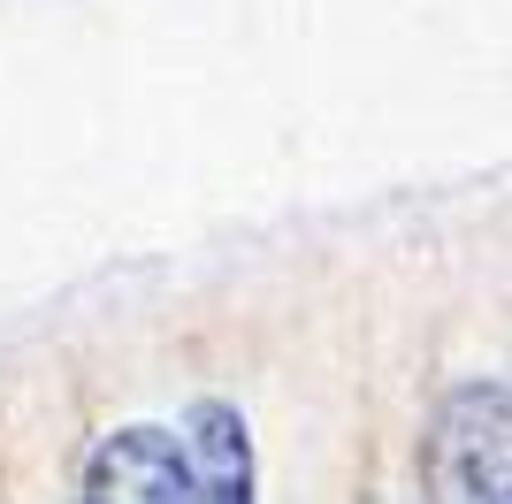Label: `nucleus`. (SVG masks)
I'll return each instance as SVG.
<instances>
[{
	"label": "nucleus",
	"mask_w": 512,
	"mask_h": 504,
	"mask_svg": "<svg viewBox=\"0 0 512 504\" xmlns=\"http://www.w3.org/2000/svg\"><path fill=\"white\" fill-rule=\"evenodd\" d=\"M85 504H253V443L230 405H192L184 428H123L92 451Z\"/></svg>",
	"instance_id": "nucleus-1"
},
{
	"label": "nucleus",
	"mask_w": 512,
	"mask_h": 504,
	"mask_svg": "<svg viewBox=\"0 0 512 504\" xmlns=\"http://www.w3.org/2000/svg\"><path fill=\"white\" fill-rule=\"evenodd\" d=\"M436 504H505V382L451 390L421 443Z\"/></svg>",
	"instance_id": "nucleus-2"
}]
</instances>
